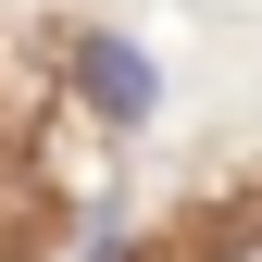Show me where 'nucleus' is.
I'll return each mask as SVG.
<instances>
[{
  "instance_id": "nucleus-1",
  "label": "nucleus",
  "mask_w": 262,
  "mask_h": 262,
  "mask_svg": "<svg viewBox=\"0 0 262 262\" xmlns=\"http://www.w3.org/2000/svg\"><path fill=\"white\" fill-rule=\"evenodd\" d=\"M75 75H88V100H100L113 125H150V100H162V88H150V50H138V38H88V50H75Z\"/></svg>"
},
{
  "instance_id": "nucleus-2",
  "label": "nucleus",
  "mask_w": 262,
  "mask_h": 262,
  "mask_svg": "<svg viewBox=\"0 0 262 262\" xmlns=\"http://www.w3.org/2000/svg\"><path fill=\"white\" fill-rule=\"evenodd\" d=\"M237 262H262V250H237Z\"/></svg>"
}]
</instances>
